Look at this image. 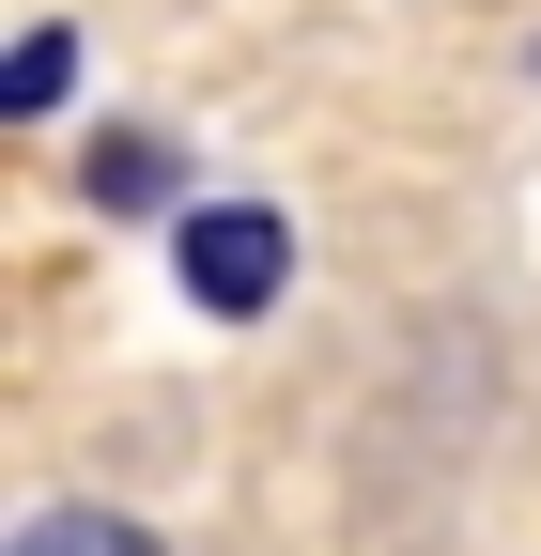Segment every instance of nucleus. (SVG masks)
<instances>
[{
  "instance_id": "1",
  "label": "nucleus",
  "mask_w": 541,
  "mask_h": 556,
  "mask_svg": "<svg viewBox=\"0 0 541 556\" xmlns=\"http://www.w3.org/2000/svg\"><path fill=\"white\" fill-rule=\"evenodd\" d=\"M279 278H294V232L263 217V201L186 217V294H201V309H279Z\"/></svg>"
},
{
  "instance_id": "2",
  "label": "nucleus",
  "mask_w": 541,
  "mask_h": 556,
  "mask_svg": "<svg viewBox=\"0 0 541 556\" xmlns=\"http://www.w3.org/2000/svg\"><path fill=\"white\" fill-rule=\"evenodd\" d=\"M16 556H155V541L124 526V510H32V526H16Z\"/></svg>"
},
{
  "instance_id": "3",
  "label": "nucleus",
  "mask_w": 541,
  "mask_h": 556,
  "mask_svg": "<svg viewBox=\"0 0 541 556\" xmlns=\"http://www.w3.org/2000/svg\"><path fill=\"white\" fill-rule=\"evenodd\" d=\"M93 201H171V139H109V155H93Z\"/></svg>"
},
{
  "instance_id": "4",
  "label": "nucleus",
  "mask_w": 541,
  "mask_h": 556,
  "mask_svg": "<svg viewBox=\"0 0 541 556\" xmlns=\"http://www.w3.org/2000/svg\"><path fill=\"white\" fill-rule=\"evenodd\" d=\"M62 62H78L62 31H32V47H16V109H62Z\"/></svg>"
}]
</instances>
